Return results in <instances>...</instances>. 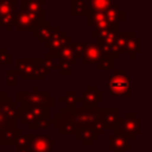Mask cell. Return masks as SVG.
Masks as SVG:
<instances>
[{
  "label": "cell",
  "mask_w": 152,
  "mask_h": 152,
  "mask_svg": "<svg viewBox=\"0 0 152 152\" xmlns=\"http://www.w3.org/2000/svg\"><path fill=\"white\" fill-rule=\"evenodd\" d=\"M59 112L65 115L74 125L75 128H94L99 133V135L104 133V129L99 125L97 121V107L95 108H82V107H74L66 108L61 107Z\"/></svg>",
  "instance_id": "1"
},
{
  "label": "cell",
  "mask_w": 152,
  "mask_h": 152,
  "mask_svg": "<svg viewBox=\"0 0 152 152\" xmlns=\"http://www.w3.org/2000/svg\"><path fill=\"white\" fill-rule=\"evenodd\" d=\"M18 119L30 129H45L52 124L50 109L42 107H31L21 104L18 107Z\"/></svg>",
  "instance_id": "2"
},
{
  "label": "cell",
  "mask_w": 152,
  "mask_h": 152,
  "mask_svg": "<svg viewBox=\"0 0 152 152\" xmlns=\"http://www.w3.org/2000/svg\"><path fill=\"white\" fill-rule=\"evenodd\" d=\"M15 71L24 81H43L50 72L42 58H18Z\"/></svg>",
  "instance_id": "3"
},
{
  "label": "cell",
  "mask_w": 152,
  "mask_h": 152,
  "mask_svg": "<svg viewBox=\"0 0 152 152\" xmlns=\"http://www.w3.org/2000/svg\"><path fill=\"white\" fill-rule=\"evenodd\" d=\"M18 103L12 101L6 91H0V132L10 128H17Z\"/></svg>",
  "instance_id": "4"
},
{
  "label": "cell",
  "mask_w": 152,
  "mask_h": 152,
  "mask_svg": "<svg viewBox=\"0 0 152 152\" xmlns=\"http://www.w3.org/2000/svg\"><path fill=\"white\" fill-rule=\"evenodd\" d=\"M18 102L25 106L31 107H42V108H52L55 107V97L49 91L38 90V87L34 86L33 90L24 91L20 90L17 93Z\"/></svg>",
  "instance_id": "5"
},
{
  "label": "cell",
  "mask_w": 152,
  "mask_h": 152,
  "mask_svg": "<svg viewBox=\"0 0 152 152\" xmlns=\"http://www.w3.org/2000/svg\"><path fill=\"white\" fill-rule=\"evenodd\" d=\"M82 45H83V43L71 42L65 48H63V50L61 52L56 53V56L62 62L61 68L58 70L61 72V75L69 76L71 74V66L77 63V58H80V56H81Z\"/></svg>",
  "instance_id": "6"
},
{
  "label": "cell",
  "mask_w": 152,
  "mask_h": 152,
  "mask_svg": "<svg viewBox=\"0 0 152 152\" xmlns=\"http://www.w3.org/2000/svg\"><path fill=\"white\" fill-rule=\"evenodd\" d=\"M108 90L112 96H126L131 95L129 76L124 69L115 70L113 75L108 77Z\"/></svg>",
  "instance_id": "7"
},
{
  "label": "cell",
  "mask_w": 152,
  "mask_h": 152,
  "mask_svg": "<svg viewBox=\"0 0 152 152\" xmlns=\"http://www.w3.org/2000/svg\"><path fill=\"white\" fill-rule=\"evenodd\" d=\"M116 46L120 53L127 52L131 58H135L141 51V39L135 32H119L116 36Z\"/></svg>",
  "instance_id": "8"
},
{
  "label": "cell",
  "mask_w": 152,
  "mask_h": 152,
  "mask_svg": "<svg viewBox=\"0 0 152 152\" xmlns=\"http://www.w3.org/2000/svg\"><path fill=\"white\" fill-rule=\"evenodd\" d=\"M119 32H120L119 27H108L107 30L102 31L97 36V38H99L97 44H99L102 53L110 55L112 57H114V59L119 58V56H120V52L116 46V36Z\"/></svg>",
  "instance_id": "9"
},
{
  "label": "cell",
  "mask_w": 152,
  "mask_h": 152,
  "mask_svg": "<svg viewBox=\"0 0 152 152\" xmlns=\"http://www.w3.org/2000/svg\"><path fill=\"white\" fill-rule=\"evenodd\" d=\"M140 125H141V119L138 118L134 112L133 113L127 112L125 113L124 118H120L118 134L126 135L128 140H135L137 135L141 133Z\"/></svg>",
  "instance_id": "10"
},
{
  "label": "cell",
  "mask_w": 152,
  "mask_h": 152,
  "mask_svg": "<svg viewBox=\"0 0 152 152\" xmlns=\"http://www.w3.org/2000/svg\"><path fill=\"white\" fill-rule=\"evenodd\" d=\"M97 121L103 129H114V134H118L120 121L119 107H97Z\"/></svg>",
  "instance_id": "11"
},
{
  "label": "cell",
  "mask_w": 152,
  "mask_h": 152,
  "mask_svg": "<svg viewBox=\"0 0 152 152\" xmlns=\"http://www.w3.org/2000/svg\"><path fill=\"white\" fill-rule=\"evenodd\" d=\"M43 21H44V19H39V18L20 10L18 12H15L13 27H15L18 32L30 31L31 33H33L43 24Z\"/></svg>",
  "instance_id": "12"
},
{
  "label": "cell",
  "mask_w": 152,
  "mask_h": 152,
  "mask_svg": "<svg viewBox=\"0 0 152 152\" xmlns=\"http://www.w3.org/2000/svg\"><path fill=\"white\" fill-rule=\"evenodd\" d=\"M17 2V0H0V26L6 27L7 32L12 30L14 24Z\"/></svg>",
  "instance_id": "13"
},
{
  "label": "cell",
  "mask_w": 152,
  "mask_h": 152,
  "mask_svg": "<svg viewBox=\"0 0 152 152\" xmlns=\"http://www.w3.org/2000/svg\"><path fill=\"white\" fill-rule=\"evenodd\" d=\"M102 56V51L99 46L97 43H83L82 45V51H81V63L83 65L86 64H97Z\"/></svg>",
  "instance_id": "14"
},
{
  "label": "cell",
  "mask_w": 152,
  "mask_h": 152,
  "mask_svg": "<svg viewBox=\"0 0 152 152\" xmlns=\"http://www.w3.org/2000/svg\"><path fill=\"white\" fill-rule=\"evenodd\" d=\"M103 101V93L99 90L96 86H88L81 96V107L82 108H95L100 102Z\"/></svg>",
  "instance_id": "15"
},
{
  "label": "cell",
  "mask_w": 152,
  "mask_h": 152,
  "mask_svg": "<svg viewBox=\"0 0 152 152\" xmlns=\"http://www.w3.org/2000/svg\"><path fill=\"white\" fill-rule=\"evenodd\" d=\"M55 142L48 134H32L30 147L32 152H52Z\"/></svg>",
  "instance_id": "16"
},
{
  "label": "cell",
  "mask_w": 152,
  "mask_h": 152,
  "mask_svg": "<svg viewBox=\"0 0 152 152\" xmlns=\"http://www.w3.org/2000/svg\"><path fill=\"white\" fill-rule=\"evenodd\" d=\"M70 43H71V38L70 37H66V34L63 31H61L59 33H57L56 36H53L51 39H49L45 43H43V45H44V48L48 49V52L46 53L56 55V53L61 52L63 50V48H65Z\"/></svg>",
  "instance_id": "17"
},
{
  "label": "cell",
  "mask_w": 152,
  "mask_h": 152,
  "mask_svg": "<svg viewBox=\"0 0 152 152\" xmlns=\"http://www.w3.org/2000/svg\"><path fill=\"white\" fill-rule=\"evenodd\" d=\"M87 25L89 27H94V31L91 33L93 37H97L102 31L109 27L103 12H90L87 15Z\"/></svg>",
  "instance_id": "18"
},
{
  "label": "cell",
  "mask_w": 152,
  "mask_h": 152,
  "mask_svg": "<svg viewBox=\"0 0 152 152\" xmlns=\"http://www.w3.org/2000/svg\"><path fill=\"white\" fill-rule=\"evenodd\" d=\"M61 32V27L59 26H50V23L44 20L43 24L32 33L34 38H38L39 43H45L46 40L51 39L53 36H56L57 33Z\"/></svg>",
  "instance_id": "19"
},
{
  "label": "cell",
  "mask_w": 152,
  "mask_h": 152,
  "mask_svg": "<svg viewBox=\"0 0 152 152\" xmlns=\"http://www.w3.org/2000/svg\"><path fill=\"white\" fill-rule=\"evenodd\" d=\"M109 146L108 150L110 152H128L131 151L129 140L126 135L122 134H109Z\"/></svg>",
  "instance_id": "20"
},
{
  "label": "cell",
  "mask_w": 152,
  "mask_h": 152,
  "mask_svg": "<svg viewBox=\"0 0 152 152\" xmlns=\"http://www.w3.org/2000/svg\"><path fill=\"white\" fill-rule=\"evenodd\" d=\"M52 124L55 125V128L59 131V133L62 135H65V134L75 135V133H76V128L74 127L72 122L65 115H63L61 112L55 114V116L52 119Z\"/></svg>",
  "instance_id": "21"
},
{
  "label": "cell",
  "mask_w": 152,
  "mask_h": 152,
  "mask_svg": "<svg viewBox=\"0 0 152 152\" xmlns=\"http://www.w3.org/2000/svg\"><path fill=\"white\" fill-rule=\"evenodd\" d=\"M103 14L109 27H119L120 21L125 20V11H122L118 4H114L113 6L103 11Z\"/></svg>",
  "instance_id": "22"
},
{
  "label": "cell",
  "mask_w": 152,
  "mask_h": 152,
  "mask_svg": "<svg viewBox=\"0 0 152 152\" xmlns=\"http://www.w3.org/2000/svg\"><path fill=\"white\" fill-rule=\"evenodd\" d=\"M21 11L30 13L39 19H44V1L42 0H23Z\"/></svg>",
  "instance_id": "23"
},
{
  "label": "cell",
  "mask_w": 152,
  "mask_h": 152,
  "mask_svg": "<svg viewBox=\"0 0 152 152\" xmlns=\"http://www.w3.org/2000/svg\"><path fill=\"white\" fill-rule=\"evenodd\" d=\"M75 135H76V139L80 140L83 146H90V145H93V142L95 140L99 139V133L96 132V129L88 128V127L76 128Z\"/></svg>",
  "instance_id": "24"
},
{
  "label": "cell",
  "mask_w": 152,
  "mask_h": 152,
  "mask_svg": "<svg viewBox=\"0 0 152 152\" xmlns=\"http://www.w3.org/2000/svg\"><path fill=\"white\" fill-rule=\"evenodd\" d=\"M21 128H10L0 132V146L2 145H15L18 138L23 134Z\"/></svg>",
  "instance_id": "25"
},
{
  "label": "cell",
  "mask_w": 152,
  "mask_h": 152,
  "mask_svg": "<svg viewBox=\"0 0 152 152\" xmlns=\"http://www.w3.org/2000/svg\"><path fill=\"white\" fill-rule=\"evenodd\" d=\"M71 15H88L91 11L87 0H71Z\"/></svg>",
  "instance_id": "26"
},
{
  "label": "cell",
  "mask_w": 152,
  "mask_h": 152,
  "mask_svg": "<svg viewBox=\"0 0 152 152\" xmlns=\"http://www.w3.org/2000/svg\"><path fill=\"white\" fill-rule=\"evenodd\" d=\"M59 101L62 103H65V107L66 108H74L81 101V97L77 96V93L76 91L68 90V91H65V94L63 96L59 97Z\"/></svg>",
  "instance_id": "27"
},
{
  "label": "cell",
  "mask_w": 152,
  "mask_h": 152,
  "mask_svg": "<svg viewBox=\"0 0 152 152\" xmlns=\"http://www.w3.org/2000/svg\"><path fill=\"white\" fill-rule=\"evenodd\" d=\"M91 12H103L114 5V0H87Z\"/></svg>",
  "instance_id": "28"
},
{
  "label": "cell",
  "mask_w": 152,
  "mask_h": 152,
  "mask_svg": "<svg viewBox=\"0 0 152 152\" xmlns=\"http://www.w3.org/2000/svg\"><path fill=\"white\" fill-rule=\"evenodd\" d=\"M114 66H115L114 57H112L110 55L102 53L100 61L97 62V69L99 70H113Z\"/></svg>",
  "instance_id": "29"
},
{
  "label": "cell",
  "mask_w": 152,
  "mask_h": 152,
  "mask_svg": "<svg viewBox=\"0 0 152 152\" xmlns=\"http://www.w3.org/2000/svg\"><path fill=\"white\" fill-rule=\"evenodd\" d=\"M18 83V75L15 70L7 69L6 70V86L8 87H15Z\"/></svg>",
  "instance_id": "30"
},
{
  "label": "cell",
  "mask_w": 152,
  "mask_h": 152,
  "mask_svg": "<svg viewBox=\"0 0 152 152\" xmlns=\"http://www.w3.org/2000/svg\"><path fill=\"white\" fill-rule=\"evenodd\" d=\"M12 63V55L7 52L5 48L0 49V65H11Z\"/></svg>",
  "instance_id": "31"
},
{
  "label": "cell",
  "mask_w": 152,
  "mask_h": 152,
  "mask_svg": "<svg viewBox=\"0 0 152 152\" xmlns=\"http://www.w3.org/2000/svg\"><path fill=\"white\" fill-rule=\"evenodd\" d=\"M17 152H32L30 146L26 147H17Z\"/></svg>",
  "instance_id": "32"
},
{
  "label": "cell",
  "mask_w": 152,
  "mask_h": 152,
  "mask_svg": "<svg viewBox=\"0 0 152 152\" xmlns=\"http://www.w3.org/2000/svg\"><path fill=\"white\" fill-rule=\"evenodd\" d=\"M0 152H1V146H0Z\"/></svg>",
  "instance_id": "33"
},
{
  "label": "cell",
  "mask_w": 152,
  "mask_h": 152,
  "mask_svg": "<svg viewBox=\"0 0 152 152\" xmlns=\"http://www.w3.org/2000/svg\"><path fill=\"white\" fill-rule=\"evenodd\" d=\"M0 91H1V88H0Z\"/></svg>",
  "instance_id": "34"
},
{
  "label": "cell",
  "mask_w": 152,
  "mask_h": 152,
  "mask_svg": "<svg viewBox=\"0 0 152 152\" xmlns=\"http://www.w3.org/2000/svg\"><path fill=\"white\" fill-rule=\"evenodd\" d=\"M42 1H43V0H42Z\"/></svg>",
  "instance_id": "35"
}]
</instances>
